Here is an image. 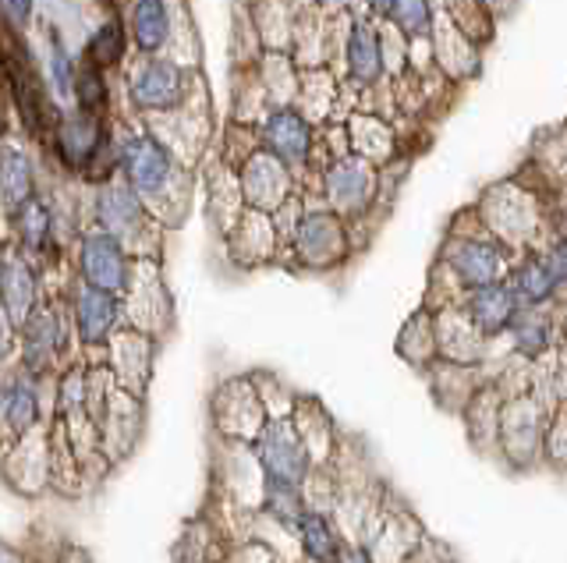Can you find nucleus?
<instances>
[{
	"label": "nucleus",
	"mask_w": 567,
	"mask_h": 563,
	"mask_svg": "<svg viewBox=\"0 0 567 563\" xmlns=\"http://www.w3.org/2000/svg\"><path fill=\"white\" fill-rule=\"evenodd\" d=\"M454 270L461 273L465 284L486 288V284H493V280H496V273H501V252H496L493 244L472 241V244H465V249L457 252Z\"/></svg>",
	"instance_id": "nucleus-16"
},
{
	"label": "nucleus",
	"mask_w": 567,
	"mask_h": 563,
	"mask_svg": "<svg viewBox=\"0 0 567 563\" xmlns=\"http://www.w3.org/2000/svg\"><path fill=\"white\" fill-rule=\"evenodd\" d=\"M280 191H284V170L266 160V156H256V160L245 167V196H248V202L270 209V206L280 202Z\"/></svg>",
	"instance_id": "nucleus-17"
},
{
	"label": "nucleus",
	"mask_w": 567,
	"mask_h": 563,
	"mask_svg": "<svg viewBox=\"0 0 567 563\" xmlns=\"http://www.w3.org/2000/svg\"><path fill=\"white\" fill-rule=\"evenodd\" d=\"M0 291H4V312L11 323H25L32 302H35V280L32 270L22 259H8L4 262V277H0Z\"/></svg>",
	"instance_id": "nucleus-15"
},
{
	"label": "nucleus",
	"mask_w": 567,
	"mask_h": 563,
	"mask_svg": "<svg viewBox=\"0 0 567 563\" xmlns=\"http://www.w3.org/2000/svg\"><path fill=\"white\" fill-rule=\"evenodd\" d=\"M390 8H394L398 25L408 32H422L425 22H430V8H425V0H390Z\"/></svg>",
	"instance_id": "nucleus-31"
},
{
	"label": "nucleus",
	"mask_w": 567,
	"mask_h": 563,
	"mask_svg": "<svg viewBox=\"0 0 567 563\" xmlns=\"http://www.w3.org/2000/svg\"><path fill=\"white\" fill-rule=\"evenodd\" d=\"M4 475L18 492H29V497L43 492L50 486L47 439L35 429L22 439H14V447L8 450V461H4Z\"/></svg>",
	"instance_id": "nucleus-6"
},
{
	"label": "nucleus",
	"mask_w": 567,
	"mask_h": 563,
	"mask_svg": "<svg viewBox=\"0 0 567 563\" xmlns=\"http://www.w3.org/2000/svg\"><path fill=\"white\" fill-rule=\"evenodd\" d=\"M50 37H53V32H50ZM53 75H58V90L68 93L71 90V67H68V54H64V46H61L58 37H53Z\"/></svg>",
	"instance_id": "nucleus-32"
},
{
	"label": "nucleus",
	"mask_w": 567,
	"mask_h": 563,
	"mask_svg": "<svg viewBox=\"0 0 567 563\" xmlns=\"http://www.w3.org/2000/svg\"><path fill=\"white\" fill-rule=\"evenodd\" d=\"M124 167H128L132 188L146 191V196L159 191V188L167 185V178H171L167 153L159 149L156 143H150V138H132L128 149H124Z\"/></svg>",
	"instance_id": "nucleus-10"
},
{
	"label": "nucleus",
	"mask_w": 567,
	"mask_h": 563,
	"mask_svg": "<svg viewBox=\"0 0 567 563\" xmlns=\"http://www.w3.org/2000/svg\"><path fill=\"white\" fill-rule=\"evenodd\" d=\"M554 284H557V277H554V270L546 267V262H528V267L522 270V277H518V288H522V294L528 298V302H543V298L554 291Z\"/></svg>",
	"instance_id": "nucleus-30"
},
{
	"label": "nucleus",
	"mask_w": 567,
	"mask_h": 563,
	"mask_svg": "<svg viewBox=\"0 0 567 563\" xmlns=\"http://www.w3.org/2000/svg\"><path fill=\"white\" fill-rule=\"evenodd\" d=\"M100 213H103L106 234H111V238H124V234H132L138 227V202H135L132 191L121 188V185H111L103 191Z\"/></svg>",
	"instance_id": "nucleus-18"
},
{
	"label": "nucleus",
	"mask_w": 567,
	"mask_h": 563,
	"mask_svg": "<svg viewBox=\"0 0 567 563\" xmlns=\"http://www.w3.org/2000/svg\"><path fill=\"white\" fill-rule=\"evenodd\" d=\"M369 188V170L362 164H341L330 174V199L341 206H359Z\"/></svg>",
	"instance_id": "nucleus-26"
},
{
	"label": "nucleus",
	"mask_w": 567,
	"mask_h": 563,
	"mask_svg": "<svg viewBox=\"0 0 567 563\" xmlns=\"http://www.w3.org/2000/svg\"><path fill=\"white\" fill-rule=\"evenodd\" d=\"M135 40L142 50H156L167 40V4L164 0H135Z\"/></svg>",
	"instance_id": "nucleus-22"
},
{
	"label": "nucleus",
	"mask_w": 567,
	"mask_h": 563,
	"mask_svg": "<svg viewBox=\"0 0 567 563\" xmlns=\"http://www.w3.org/2000/svg\"><path fill=\"white\" fill-rule=\"evenodd\" d=\"M256 461L262 465L266 479L301 486L309 475V450L301 444L291 418H270L256 436Z\"/></svg>",
	"instance_id": "nucleus-1"
},
{
	"label": "nucleus",
	"mask_w": 567,
	"mask_h": 563,
	"mask_svg": "<svg viewBox=\"0 0 567 563\" xmlns=\"http://www.w3.org/2000/svg\"><path fill=\"white\" fill-rule=\"evenodd\" d=\"M546 267L554 270V277H557V280H560V277H567V244H560V249L546 259Z\"/></svg>",
	"instance_id": "nucleus-34"
},
{
	"label": "nucleus",
	"mask_w": 567,
	"mask_h": 563,
	"mask_svg": "<svg viewBox=\"0 0 567 563\" xmlns=\"http://www.w3.org/2000/svg\"><path fill=\"white\" fill-rule=\"evenodd\" d=\"M100 138H103L100 121H96V117H89V114H82V117H75V121H64V125H61V149H64L75 164H85L89 156H93V153L100 149Z\"/></svg>",
	"instance_id": "nucleus-21"
},
{
	"label": "nucleus",
	"mask_w": 567,
	"mask_h": 563,
	"mask_svg": "<svg viewBox=\"0 0 567 563\" xmlns=\"http://www.w3.org/2000/svg\"><path fill=\"white\" fill-rule=\"evenodd\" d=\"M75 320L85 344H106L114 337V323H117L114 294H106L100 288H85L75 298Z\"/></svg>",
	"instance_id": "nucleus-11"
},
{
	"label": "nucleus",
	"mask_w": 567,
	"mask_h": 563,
	"mask_svg": "<svg viewBox=\"0 0 567 563\" xmlns=\"http://www.w3.org/2000/svg\"><path fill=\"white\" fill-rule=\"evenodd\" d=\"M341 227L330 217H309L298 231V249L312 267H327L337 256H341Z\"/></svg>",
	"instance_id": "nucleus-14"
},
{
	"label": "nucleus",
	"mask_w": 567,
	"mask_h": 563,
	"mask_svg": "<svg viewBox=\"0 0 567 563\" xmlns=\"http://www.w3.org/2000/svg\"><path fill=\"white\" fill-rule=\"evenodd\" d=\"M213 426L235 444L256 439L266 426V408L252 379H230L213 394Z\"/></svg>",
	"instance_id": "nucleus-2"
},
{
	"label": "nucleus",
	"mask_w": 567,
	"mask_h": 563,
	"mask_svg": "<svg viewBox=\"0 0 567 563\" xmlns=\"http://www.w3.org/2000/svg\"><path fill=\"white\" fill-rule=\"evenodd\" d=\"M262 503L280 524H288V528H298L301 514H306V510H301V500H298V486H291V482L266 479L262 482Z\"/></svg>",
	"instance_id": "nucleus-24"
},
{
	"label": "nucleus",
	"mask_w": 567,
	"mask_h": 563,
	"mask_svg": "<svg viewBox=\"0 0 567 563\" xmlns=\"http://www.w3.org/2000/svg\"><path fill=\"white\" fill-rule=\"evenodd\" d=\"M301 545L316 563H337V535L323 514H301L298 521Z\"/></svg>",
	"instance_id": "nucleus-23"
},
{
	"label": "nucleus",
	"mask_w": 567,
	"mask_h": 563,
	"mask_svg": "<svg viewBox=\"0 0 567 563\" xmlns=\"http://www.w3.org/2000/svg\"><path fill=\"white\" fill-rule=\"evenodd\" d=\"M4 4H8V11L14 14V22H29L32 19V0H4Z\"/></svg>",
	"instance_id": "nucleus-33"
},
{
	"label": "nucleus",
	"mask_w": 567,
	"mask_h": 563,
	"mask_svg": "<svg viewBox=\"0 0 567 563\" xmlns=\"http://www.w3.org/2000/svg\"><path fill=\"white\" fill-rule=\"evenodd\" d=\"M262 138L280 160H306L309 153V128L298 114H274L266 121Z\"/></svg>",
	"instance_id": "nucleus-13"
},
{
	"label": "nucleus",
	"mask_w": 567,
	"mask_h": 563,
	"mask_svg": "<svg viewBox=\"0 0 567 563\" xmlns=\"http://www.w3.org/2000/svg\"><path fill=\"white\" fill-rule=\"evenodd\" d=\"M114 344V376L124 394L142 397L150 383V341L142 333H117L111 337Z\"/></svg>",
	"instance_id": "nucleus-9"
},
{
	"label": "nucleus",
	"mask_w": 567,
	"mask_h": 563,
	"mask_svg": "<svg viewBox=\"0 0 567 563\" xmlns=\"http://www.w3.org/2000/svg\"><path fill=\"white\" fill-rule=\"evenodd\" d=\"M8 341H11V333H8V312L0 309V355L8 351Z\"/></svg>",
	"instance_id": "nucleus-35"
},
{
	"label": "nucleus",
	"mask_w": 567,
	"mask_h": 563,
	"mask_svg": "<svg viewBox=\"0 0 567 563\" xmlns=\"http://www.w3.org/2000/svg\"><path fill=\"white\" fill-rule=\"evenodd\" d=\"M0 196H4L8 209H22L32 199L29 164L14 149H0Z\"/></svg>",
	"instance_id": "nucleus-19"
},
{
	"label": "nucleus",
	"mask_w": 567,
	"mask_h": 563,
	"mask_svg": "<svg viewBox=\"0 0 567 563\" xmlns=\"http://www.w3.org/2000/svg\"><path fill=\"white\" fill-rule=\"evenodd\" d=\"M511 294L504 288H496V284H486V288H478L475 298H472V320L478 330H486V333H496L507 320H511Z\"/></svg>",
	"instance_id": "nucleus-20"
},
{
	"label": "nucleus",
	"mask_w": 567,
	"mask_h": 563,
	"mask_svg": "<svg viewBox=\"0 0 567 563\" xmlns=\"http://www.w3.org/2000/svg\"><path fill=\"white\" fill-rule=\"evenodd\" d=\"M0 563H22V556H18V553L11 550V545L0 542Z\"/></svg>",
	"instance_id": "nucleus-36"
},
{
	"label": "nucleus",
	"mask_w": 567,
	"mask_h": 563,
	"mask_svg": "<svg viewBox=\"0 0 567 563\" xmlns=\"http://www.w3.org/2000/svg\"><path fill=\"white\" fill-rule=\"evenodd\" d=\"M18 213V231H22V241L29 244V249H40V244L47 241V231H50V217L43 213V206L29 199L22 209H14Z\"/></svg>",
	"instance_id": "nucleus-28"
},
{
	"label": "nucleus",
	"mask_w": 567,
	"mask_h": 563,
	"mask_svg": "<svg viewBox=\"0 0 567 563\" xmlns=\"http://www.w3.org/2000/svg\"><path fill=\"white\" fill-rule=\"evenodd\" d=\"M124 54V37L121 29L111 22L103 25L96 37H93V46H89V61H96V67H114Z\"/></svg>",
	"instance_id": "nucleus-29"
},
{
	"label": "nucleus",
	"mask_w": 567,
	"mask_h": 563,
	"mask_svg": "<svg viewBox=\"0 0 567 563\" xmlns=\"http://www.w3.org/2000/svg\"><path fill=\"white\" fill-rule=\"evenodd\" d=\"M82 273L89 280V288H100L106 294H114L128 280V267H124V252L117 238L106 231H93L82 241Z\"/></svg>",
	"instance_id": "nucleus-5"
},
{
	"label": "nucleus",
	"mask_w": 567,
	"mask_h": 563,
	"mask_svg": "<svg viewBox=\"0 0 567 563\" xmlns=\"http://www.w3.org/2000/svg\"><path fill=\"white\" fill-rule=\"evenodd\" d=\"M61 347V323L50 309L29 312L25 333H22V358H25V373L29 376H43L50 373L53 355Z\"/></svg>",
	"instance_id": "nucleus-8"
},
{
	"label": "nucleus",
	"mask_w": 567,
	"mask_h": 563,
	"mask_svg": "<svg viewBox=\"0 0 567 563\" xmlns=\"http://www.w3.org/2000/svg\"><path fill=\"white\" fill-rule=\"evenodd\" d=\"M182 93H185V79L167 61H150L132 79V100L138 103V107H150V111L174 107V103L182 100Z\"/></svg>",
	"instance_id": "nucleus-7"
},
{
	"label": "nucleus",
	"mask_w": 567,
	"mask_h": 563,
	"mask_svg": "<svg viewBox=\"0 0 567 563\" xmlns=\"http://www.w3.org/2000/svg\"><path fill=\"white\" fill-rule=\"evenodd\" d=\"M372 4H377L380 11H386V8H390V0H372Z\"/></svg>",
	"instance_id": "nucleus-38"
},
{
	"label": "nucleus",
	"mask_w": 567,
	"mask_h": 563,
	"mask_svg": "<svg viewBox=\"0 0 567 563\" xmlns=\"http://www.w3.org/2000/svg\"><path fill=\"white\" fill-rule=\"evenodd\" d=\"M337 563H365L359 553H351V550H344V556H337Z\"/></svg>",
	"instance_id": "nucleus-37"
},
{
	"label": "nucleus",
	"mask_w": 567,
	"mask_h": 563,
	"mask_svg": "<svg viewBox=\"0 0 567 563\" xmlns=\"http://www.w3.org/2000/svg\"><path fill=\"white\" fill-rule=\"evenodd\" d=\"M0 421H4L14 439L35 429V421H40V394L32 390L29 379L18 376L0 390Z\"/></svg>",
	"instance_id": "nucleus-12"
},
{
	"label": "nucleus",
	"mask_w": 567,
	"mask_h": 563,
	"mask_svg": "<svg viewBox=\"0 0 567 563\" xmlns=\"http://www.w3.org/2000/svg\"><path fill=\"white\" fill-rule=\"evenodd\" d=\"M348 61H351L354 79L372 82V79L380 75V40H377V32H372L369 25H359V29H354L351 50H348Z\"/></svg>",
	"instance_id": "nucleus-25"
},
{
	"label": "nucleus",
	"mask_w": 567,
	"mask_h": 563,
	"mask_svg": "<svg viewBox=\"0 0 567 563\" xmlns=\"http://www.w3.org/2000/svg\"><path fill=\"white\" fill-rule=\"evenodd\" d=\"M0 61H4V75H8V85L14 93V103H18V114H22L25 128L43 135V125H47V93H43V82L35 75V67L25 54V46L18 43L11 32L0 37Z\"/></svg>",
	"instance_id": "nucleus-3"
},
{
	"label": "nucleus",
	"mask_w": 567,
	"mask_h": 563,
	"mask_svg": "<svg viewBox=\"0 0 567 563\" xmlns=\"http://www.w3.org/2000/svg\"><path fill=\"white\" fill-rule=\"evenodd\" d=\"M79 107L89 117H100L106 107V90H103V79L96 72V64H85L79 72Z\"/></svg>",
	"instance_id": "nucleus-27"
},
{
	"label": "nucleus",
	"mask_w": 567,
	"mask_h": 563,
	"mask_svg": "<svg viewBox=\"0 0 567 563\" xmlns=\"http://www.w3.org/2000/svg\"><path fill=\"white\" fill-rule=\"evenodd\" d=\"M138 421H142V404H138V397L124 394L121 386H114V394H111V400H106V408H103V418L96 421L103 457H111V461H121V457L135 447Z\"/></svg>",
	"instance_id": "nucleus-4"
}]
</instances>
